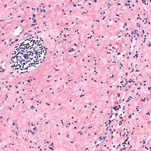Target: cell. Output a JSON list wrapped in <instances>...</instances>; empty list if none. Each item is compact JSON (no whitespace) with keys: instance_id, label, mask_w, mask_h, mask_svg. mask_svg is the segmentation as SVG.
<instances>
[{"instance_id":"6da1fadb","label":"cell","mask_w":151,"mask_h":151,"mask_svg":"<svg viewBox=\"0 0 151 151\" xmlns=\"http://www.w3.org/2000/svg\"><path fill=\"white\" fill-rule=\"evenodd\" d=\"M45 48L38 37H31L22 41L14 50L11 59L13 68L19 72H27L35 68L43 61Z\"/></svg>"}]
</instances>
